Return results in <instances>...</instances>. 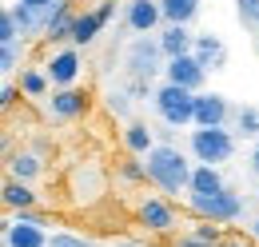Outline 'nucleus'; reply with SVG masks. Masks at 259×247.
<instances>
[{"label": "nucleus", "instance_id": "f257e3e1", "mask_svg": "<svg viewBox=\"0 0 259 247\" xmlns=\"http://www.w3.org/2000/svg\"><path fill=\"white\" fill-rule=\"evenodd\" d=\"M144 168H148L152 187H160L163 195H180V191L192 187L195 163L188 159V152H180L176 144H156L152 152L144 155Z\"/></svg>", "mask_w": 259, "mask_h": 247}, {"label": "nucleus", "instance_id": "f03ea898", "mask_svg": "<svg viewBox=\"0 0 259 247\" xmlns=\"http://www.w3.org/2000/svg\"><path fill=\"white\" fill-rule=\"evenodd\" d=\"M163 64H167V52H163L160 44V32H152V36H132V44L124 48V72H128V80H156L163 76Z\"/></svg>", "mask_w": 259, "mask_h": 247}, {"label": "nucleus", "instance_id": "7ed1b4c3", "mask_svg": "<svg viewBox=\"0 0 259 247\" xmlns=\"http://www.w3.org/2000/svg\"><path fill=\"white\" fill-rule=\"evenodd\" d=\"M235 148H239V136L231 128H192V136H188V152L195 163L224 168L227 159H235Z\"/></svg>", "mask_w": 259, "mask_h": 247}, {"label": "nucleus", "instance_id": "20e7f679", "mask_svg": "<svg viewBox=\"0 0 259 247\" xmlns=\"http://www.w3.org/2000/svg\"><path fill=\"white\" fill-rule=\"evenodd\" d=\"M195 96L199 92L163 80L160 88L152 92V108H156L160 124H167V128H195Z\"/></svg>", "mask_w": 259, "mask_h": 247}, {"label": "nucleus", "instance_id": "39448f33", "mask_svg": "<svg viewBox=\"0 0 259 247\" xmlns=\"http://www.w3.org/2000/svg\"><path fill=\"white\" fill-rule=\"evenodd\" d=\"M188 208H192V216L207 219V223H235V219L247 212V199L235 187H220L211 195H192L188 191Z\"/></svg>", "mask_w": 259, "mask_h": 247}, {"label": "nucleus", "instance_id": "423d86ee", "mask_svg": "<svg viewBox=\"0 0 259 247\" xmlns=\"http://www.w3.org/2000/svg\"><path fill=\"white\" fill-rule=\"evenodd\" d=\"M136 223L148 231V235H167V231H176V203L167 199V195H144L140 203H136Z\"/></svg>", "mask_w": 259, "mask_h": 247}, {"label": "nucleus", "instance_id": "0eeeda50", "mask_svg": "<svg viewBox=\"0 0 259 247\" xmlns=\"http://www.w3.org/2000/svg\"><path fill=\"white\" fill-rule=\"evenodd\" d=\"M112 12H116V0H100V4H92V8H80L68 44H76V48H92V44L100 40V32L108 28Z\"/></svg>", "mask_w": 259, "mask_h": 247}, {"label": "nucleus", "instance_id": "6e6552de", "mask_svg": "<svg viewBox=\"0 0 259 247\" xmlns=\"http://www.w3.org/2000/svg\"><path fill=\"white\" fill-rule=\"evenodd\" d=\"M0 235H4V247H48V239H52L48 223H32V219H20V216L4 219Z\"/></svg>", "mask_w": 259, "mask_h": 247}, {"label": "nucleus", "instance_id": "1a4fd4ad", "mask_svg": "<svg viewBox=\"0 0 259 247\" xmlns=\"http://www.w3.org/2000/svg\"><path fill=\"white\" fill-rule=\"evenodd\" d=\"M44 72H48L52 88H76V80H80V72H84V64H80V48H76V44L56 48V52L44 60Z\"/></svg>", "mask_w": 259, "mask_h": 247}, {"label": "nucleus", "instance_id": "9d476101", "mask_svg": "<svg viewBox=\"0 0 259 247\" xmlns=\"http://www.w3.org/2000/svg\"><path fill=\"white\" fill-rule=\"evenodd\" d=\"M44 100H48V116L52 120H64V124L88 116V108H92V96L84 92V88H52Z\"/></svg>", "mask_w": 259, "mask_h": 247}, {"label": "nucleus", "instance_id": "9b49d317", "mask_svg": "<svg viewBox=\"0 0 259 247\" xmlns=\"http://www.w3.org/2000/svg\"><path fill=\"white\" fill-rule=\"evenodd\" d=\"M124 28L136 36H152L163 28V8L160 0H128L124 4Z\"/></svg>", "mask_w": 259, "mask_h": 247}, {"label": "nucleus", "instance_id": "f8f14e48", "mask_svg": "<svg viewBox=\"0 0 259 247\" xmlns=\"http://www.w3.org/2000/svg\"><path fill=\"white\" fill-rule=\"evenodd\" d=\"M163 80L167 84H180V88H192V92H207L203 84H207V68L195 60L192 52L188 56H171V60L163 64Z\"/></svg>", "mask_w": 259, "mask_h": 247}, {"label": "nucleus", "instance_id": "ddd939ff", "mask_svg": "<svg viewBox=\"0 0 259 247\" xmlns=\"http://www.w3.org/2000/svg\"><path fill=\"white\" fill-rule=\"evenodd\" d=\"M235 116L231 100L224 92H199L195 96V128H227Z\"/></svg>", "mask_w": 259, "mask_h": 247}, {"label": "nucleus", "instance_id": "4468645a", "mask_svg": "<svg viewBox=\"0 0 259 247\" xmlns=\"http://www.w3.org/2000/svg\"><path fill=\"white\" fill-rule=\"evenodd\" d=\"M192 56L203 64L207 72H220V68H227V44L220 40V36H211V32H199V36H195Z\"/></svg>", "mask_w": 259, "mask_h": 247}, {"label": "nucleus", "instance_id": "2eb2a0df", "mask_svg": "<svg viewBox=\"0 0 259 247\" xmlns=\"http://www.w3.org/2000/svg\"><path fill=\"white\" fill-rule=\"evenodd\" d=\"M76 4L72 0H60L56 8H52V16H48V28L40 40H48V44H60V40H72V24H76Z\"/></svg>", "mask_w": 259, "mask_h": 247}, {"label": "nucleus", "instance_id": "dca6fc26", "mask_svg": "<svg viewBox=\"0 0 259 247\" xmlns=\"http://www.w3.org/2000/svg\"><path fill=\"white\" fill-rule=\"evenodd\" d=\"M0 195H4V208L8 212H32V208H40V195H36L32 184H24V180H4V187H0Z\"/></svg>", "mask_w": 259, "mask_h": 247}, {"label": "nucleus", "instance_id": "f3484780", "mask_svg": "<svg viewBox=\"0 0 259 247\" xmlns=\"http://www.w3.org/2000/svg\"><path fill=\"white\" fill-rule=\"evenodd\" d=\"M195 36H199V32H192V24H163L160 44H163V52H167V60H171V56H188L195 48Z\"/></svg>", "mask_w": 259, "mask_h": 247}, {"label": "nucleus", "instance_id": "a211bd4d", "mask_svg": "<svg viewBox=\"0 0 259 247\" xmlns=\"http://www.w3.org/2000/svg\"><path fill=\"white\" fill-rule=\"evenodd\" d=\"M120 140H124V152L128 155H148L156 148V128H148L144 120H128L124 132H120Z\"/></svg>", "mask_w": 259, "mask_h": 247}, {"label": "nucleus", "instance_id": "6ab92c4d", "mask_svg": "<svg viewBox=\"0 0 259 247\" xmlns=\"http://www.w3.org/2000/svg\"><path fill=\"white\" fill-rule=\"evenodd\" d=\"M8 176H12V180H24V184H36V180L44 176V159H40V152H28V148L12 152V155H8Z\"/></svg>", "mask_w": 259, "mask_h": 247}, {"label": "nucleus", "instance_id": "aec40b11", "mask_svg": "<svg viewBox=\"0 0 259 247\" xmlns=\"http://www.w3.org/2000/svg\"><path fill=\"white\" fill-rule=\"evenodd\" d=\"M12 16H16V24H20V36L28 40V36H44L52 12H44V8H28V4H12Z\"/></svg>", "mask_w": 259, "mask_h": 247}, {"label": "nucleus", "instance_id": "412c9836", "mask_svg": "<svg viewBox=\"0 0 259 247\" xmlns=\"http://www.w3.org/2000/svg\"><path fill=\"white\" fill-rule=\"evenodd\" d=\"M224 184V172L215 168V163H195V172H192V195H211V191H220Z\"/></svg>", "mask_w": 259, "mask_h": 247}, {"label": "nucleus", "instance_id": "4be33fe9", "mask_svg": "<svg viewBox=\"0 0 259 247\" xmlns=\"http://www.w3.org/2000/svg\"><path fill=\"white\" fill-rule=\"evenodd\" d=\"M163 8V24H192L203 8V0H160Z\"/></svg>", "mask_w": 259, "mask_h": 247}, {"label": "nucleus", "instance_id": "5701e85b", "mask_svg": "<svg viewBox=\"0 0 259 247\" xmlns=\"http://www.w3.org/2000/svg\"><path fill=\"white\" fill-rule=\"evenodd\" d=\"M231 132L239 140H259V104H239L231 116Z\"/></svg>", "mask_w": 259, "mask_h": 247}, {"label": "nucleus", "instance_id": "b1692460", "mask_svg": "<svg viewBox=\"0 0 259 247\" xmlns=\"http://www.w3.org/2000/svg\"><path fill=\"white\" fill-rule=\"evenodd\" d=\"M72 187H76V195H80V199H84V195H88V199H92V195H100V191H104L100 168H96V163H84V168H76V172H72Z\"/></svg>", "mask_w": 259, "mask_h": 247}, {"label": "nucleus", "instance_id": "393cba45", "mask_svg": "<svg viewBox=\"0 0 259 247\" xmlns=\"http://www.w3.org/2000/svg\"><path fill=\"white\" fill-rule=\"evenodd\" d=\"M116 180H120L124 187H144V184H152V180H148V168H144V155H128V159H120Z\"/></svg>", "mask_w": 259, "mask_h": 247}, {"label": "nucleus", "instance_id": "a878e982", "mask_svg": "<svg viewBox=\"0 0 259 247\" xmlns=\"http://www.w3.org/2000/svg\"><path fill=\"white\" fill-rule=\"evenodd\" d=\"M20 92L28 96V100L48 96V92H52V80H48V72H44V68H20Z\"/></svg>", "mask_w": 259, "mask_h": 247}, {"label": "nucleus", "instance_id": "bb28decb", "mask_svg": "<svg viewBox=\"0 0 259 247\" xmlns=\"http://www.w3.org/2000/svg\"><path fill=\"white\" fill-rule=\"evenodd\" d=\"M24 56H28V40L20 36V40H0V72L4 76H12L20 64H24Z\"/></svg>", "mask_w": 259, "mask_h": 247}, {"label": "nucleus", "instance_id": "cd10ccee", "mask_svg": "<svg viewBox=\"0 0 259 247\" xmlns=\"http://www.w3.org/2000/svg\"><path fill=\"white\" fill-rule=\"evenodd\" d=\"M132 100H136V96H132L128 88H108V92H104V108H108L112 116H128Z\"/></svg>", "mask_w": 259, "mask_h": 247}, {"label": "nucleus", "instance_id": "c85d7f7f", "mask_svg": "<svg viewBox=\"0 0 259 247\" xmlns=\"http://www.w3.org/2000/svg\"><path fill=\"white\" fill-rule=\"evenodd\" d=\"M235 20L247 32H259V0H235Z\"/></svg>", "mask_w": 259, "mask_h": 247}, {"label": "nucleus", "instance_id": "c756f323", "mask_svg": "<svg viewBox=\"0 0 259 247\" xmlns=\"http://www.w3.org/2000/svg\"><path fill=\"white\" fill-rule=\"evenodd\" d=\"M48 247H96V243L88 235H80V231H52Z\"/></svg>", "mask_w": 259, "mask_h": 247}, {"label": "nucleus", "instance_id": "7c9ffc66", "mask_svg": "<svg viewBox=\"0 0 259 247\" xmlns=\"http://www.w3.org/2000/svg\"><path fill=\"white\" fill-rule=\"evenodd\" d=\"M0 40H20V24H16L12 8H4V12H0Z\"/></svg>", "mask_w": 259, "mask_h": 247}, {"label": "nucleus", "instance_id": "2f4dec72", "mask_svg": "<svg viewBox=\"0 0 259 247\" xmlns=\"http://www.w3.org/2000/svg\"><path fill=\"white\" fill-rule=\"evenodd\" d=\"M220 227H224V223H207V219H203V223L195 227L192 235H195V239H203V243H224V235H220Z\"/></svg>", "mask_w": 259, "mask_h": 247}, {"label": "nucleus", "instance_id": "473e14b6", "mask_svg": "<svg viewBox=\"0 0 259 247\" xmlns=\"http://www.w3.org/2000/svg\"><path fill=\"white\" fill-rule=\"evenodd\" d=\"M20 84H12V80H4V88H0V104H4V108H12V104H16V100H20Z\"/></svg>", "mask_w": 259, "mask_h": 247}, {"label": "nucleus", "instance_id": "72a5a7b5", "mask_svg": "<svg viewBox=\"0 0 259 247\" xmlns=\"http://www.w3.org/2000/svg\"><path fill=\"white\" fill-rule=\"evenodd\" d=\"M176 247H224V243H203L195 235H184V239H176Z\"/></svg>", "mask_w": 259, "mask_h": 247}, {"label": "nucleus", "instance_id": "f704fd0d", "mask_svg": "<svg viewBox=\"0 0 259 247\" xmlns=\"http://www.w3.org/2000/svg\"><path fill=\"white\" fill-rule=\"evenodd\" d=\"M16 4H28V8H44V12H52L60 0H16Z\"/></svg>", "mask_w": 259, "mask_h": 247}, {"label": "nucleus", "instance_id": "c9c22d12", "mask_svg": "<svg viewBox=\"0 0 259 247\" xmlns=\"http://www.w3.org/2000/svg\"><path fill=\"white\" fill-rule=\"evenodd\" d=\"M247 172L259 180V140H255V148H251V155H247Z\"/></svg>", "mask_w": 259, "mask_h": 247}, {"label": "nucleus", "instance_id": "e433bc0d", "mask_svg": "<svg viewBox=\"0 0 259 247\" xmlns=\"http://www.w3.org/2000/svg\"><path fill=\"white\" fill-rule=\"evenodd\" d=\"M224 247H259V239H239L235 235V239H224Z\"/></svg>", "mask_w": 259, "mask_h": 247}, {"label": "nucleus", "instance_id": "4c0bfd02", "mask_svg": "<svg viewBox=\"0 0 259 247\" xmlns=\"http://www.w3.org/2000/svg\"><path fill=\"white\" fill-rule=\"evenodd\" d=\"M251 239H259V216L251 219Z\"/></svg>", "mask_w": 259, "mask_h": 247}, {"label": "nucleus", "instance_id": "58836bf2", "mask_svg": "<svg viewBox=\"0 0 259 247\" xmlns=\"http://www.w3.org/2000/svg\"><path fill=\"white\" fill-rule=\"evenodd\" d=\"M255 56H259V32H255Z\"/></svg>", "mask_w": 259, "mask_h": 247}, {"label": "nucleus", "instance_id": "ea45409f", "mask_svg": "<svg viewBox=\"0 0 259 247\" xmlns=\"http://www.w3.org/2000/svg\"><path fill=\"white\" fill-rule=\"evenodd\" d=\"M116 247H136V243H116Z\"/></svg>", "mask_w": 259, "mask_h": 247}, {"label": "nucleus", "instance_id": "a19ab883", "mask_svg": "<svg viewBox=\"0 0 259 247\" xmlns=\"http://www.w3.org/2000/svg\"><path fill=\"white\" fill-rule=\"evenodd\" d=\"M255 199H259V191H255Z\"/></svg>", "mask_w": 259, "mask_h": 247}]
</instances>
